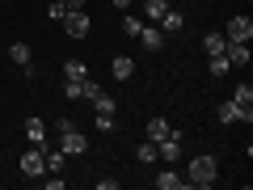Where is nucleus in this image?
Instances as JSON below:
<instances>
[{
  "label": "nucleus",
  "mask_w": 253,
  "mask_h": 190,
  "mask_svg": "<svg viewBox=\"0 0 253 190\" xmlns=\"http://www.w3.org/2000/svg\"><path fill=\"white\" fill-rule=\"evenodd\" d=\"M63 76H68V81H84V76H89V68H84L81 59H68V63H63Z\"/></svg>",
  "instance_id": "nucleus-19"
},
{
  "label": "nucleus",
  "mask_w": 253,
  "mask_h": 190,
  "mask_svg": "<svg viewBox=\"0 0 253 190\" xmlns=\"http://www.w3.org/2000/svg\"><path fill=\"white\" fill-rule=\"evenodd\" d=\"M63 186H68V182H63L59 173H51V178H46V190H63Z\"/></svg>",
  "instance_id": "nucleus-29"
},
{
  "label": "nucleus",
  "mask_w": 253,
  "mask_h": 190,
  "mask_svg": "<svg viewBox=\"0 0 253 190\" xmlns=\"http://www.w3.org/2000/svg\"><path fill=\"white\" fill-rule=\"evenodd\" d=\"M152 182H156V190H181L186 186V178H177V169H161Z\"/></svg>",
  "instance_id": "nucleus-10"
},
{
  "label": "nucleus",
  "mask_w": 253,
  "mask_h": 190,
  "mask_svg": "<svg viewBox=\"0 0 253 190\" xmlns=\"http://www.w3.org/2000/svg\"><path fill=\"white\" fill-rule=\"evenodd\" d=\"M110 72H114V81H131V76H135V59H131V55H118V59L110 63Z\"/></svg>",
  "instance_id": "nucleus-9"
},
{
  "label": "nucleus",
  "mask_w": 253,
  "mask_h": 190,
  "mask_svg": "<svg viewBox=\"0 0 253 190\" xmlns=\"http://www.w3.org/2000/svg\"><path fill=\"white\" fill-rule=\"evenodd\" d=\"M224 59L232 63V68H249V59H253V55H249V43H228V47H224Z\"/></svg>",
  "instance_id": "nucleus-8"
},
{
  "label": "nucleus",
  "mask_w": 253,
  "mask_h": 190,
  "mask_svg": "<svg viewBox=\"0 0 253 190\" xmlns=\"http://www.w3.org/2000/svg\"><path fill=\"white\" fill-rule=\"evenodd\" d=\"M186 30V17L181 13H173V9H165V17H161V34H181Z\"/></svg>",
  "instance_id": "nucleus-12"
},
{
  "label": "nucleus",
  "mask_w": 253,
  "mask_h": 190,
  "mask_svg": "<svg viewBox=\"0 0 253 190\" xmlns=\"http://www.w3.org/2000/svg\"><path fill=\"white\" fill-rule=\"evenodd\" d=\"M93 123H97V131H114V114H106V110H93Z\"/></svg>",
  "instance_id": "nucleus-25"
},
{
  "label": "nucleus",
  "mask_w": 253,
  "mask_h": 190,
  "mask_svg": "<svg viewBox=\"0 0 253 190\" xmlns=\"http://www.w3.org/2000/svg\"><path fill=\"white\" fill-rule=\"evenodd\" d=\"M63 9L72 13V9H84V0H63Z\"/></svg>",
  "instance_id": "nucleus-30"
},
{
  "label": "nucleus",
  "mask_w": 253,
  "mask_h": 190,
  "mask_svg": "<svg viewBox=\"0 0 253 190\" xmlns=\"http://www.w3.org/2000/svg\"><path fill=\"white\" fill-rule=\"evenodd\" d=\"M63 97H68V101H81V81H68V85H63Z\"/></svg>",
  "instance_id": "nucleus-27"
},
{
  "label": "nucleus",
  "mask_w": 253,
  "mask_h": 190,
  "mask_svg": "<svg viewBox=\"0 0 253 190\" xmlns=\"http://www.w3.org/2000/svg\"><path fill=\"white\" fill-rule=\"evenodd\" d=\"M26 140L38 144V148L46 144V123H42V118H30V123H26Z\"/></svg>",
  "instance_id": "nucleus-14"
},
{
  "label": "nucleus",
  "mask_w": 253,
  "mask_h": 190,
  "mask_svg": "<svg viewBox=\"0 0 253 190\" xmlns=\"http://www.w3.org/2000/svg\"><path fill=\"white\" fill-rule=\"evenodd\" d=\"M203 47H207V55H224L228 38H224V34H207V38H203Z\"/></svg>",
  "instance_id": "nucleus-21"
},
{
  "label": "nucleus",
  "mask_w": 253,
  "mask_h": 190,
  "mask_svg": "<svg viewBox=\"0 0 253 190\" xmlns=\"http://www.w3.org/2000/svg\"><path fill=\"white\" fill-rule=\"evenodd\" d=\"M9 59L21 68V76H34V51L26 43H9Z\"/></svg>",
  "instance_id": "nucleus-7"
},
{
  "label": "nucleus",
  "mask_w": 253,
  "mask_h": 190,
  "mask_svg": "<svg viewBox=\"0 0 253 190\" xmlns=\"http://www.w3.org/2000/svg\"><path fill=\"white\" fill-rule=\"evenodd\" d=\"M139 161H144V165H152V161H161V156H156V144H152V140H144V144H139Z\"/></svg>",
  "instance_id": "nucleus-24"
},
{
  "label": "nucleus",
  "mask_w": 253,
  "mask_h": 190,
  "mask_svg": "<svg viewBox=\"0 0 253 190\" xmlns=\"http://www.w3.org/2000/svg\"><path fill=\"white\" fill-rule=\"evenodd\" d=\"M169 131H173L169 118H152V123H148V140H152V144H156V140H165Z\"/></svg>",
  "instance_id": "nucleus-16"
},
{
  "label": "nucleus",
  "mask_w": 253,
  "mask_h": 190,
  "mask_svg": "<svg viewBox=\"0 0 253 190\" xmlns=\"http://www.w3.org/2000/svg\"><path fill=\"white\" fill-rule=\"evenodd\" d=\"M55 136H59V152L63 156H84V148H89V140L76 131L72 118H59V123H55Z\"/></svg>",
  "instance_id": "nucleus-2"
},
{
  "label": "nucleus",
  "mask_w": 253,
  "mask_h": 190,
  "mask_svg": "<svg viewBox=\"0 0 253 190\" xmlns=\"http://www.w3.org/2000/svg\"><path fill=\"white\" fill-rule=\"evenodd\" d=\"M139 30H144V21L126 13V17H123V34H126V38H139Z\"/></svg>",
  "instance_id": "nucleus-23"
},
{
  "label": "nucleus",
  "mask_w": 253,
  "mask_h": 190,
  "mask_svg": "<svg viewBox=\"0 0 253 190\" xmlns=\"http://www.w3.org/2000/svg\"><path fill=\"white\" fill-rule=\"evenodd\" d=\"M207 59H211V76H228L232 72V63H228L224 55H207Z\"/></svg>",
  "instance_id": "nucleus-22"
},
{
  "label": "nucleus",
  "mask_w": 253,
  "mask_h": 190,
  "mask_svg": "<svg viewBox=\"0 0 253 190\" xmlns=\"http://www.w3.org/2000/svg\"><path fill=\"white\" fill-rule=\"evenodd\" d=\"M42 156H46V173H63V165H68V156H63L59 148L42 144Z\"/></svg>",
  "instance_id": "nucleus-13"
},
{
  "label": "nucleus",
  "mask_w": 253,
  "mask_h": 190,
  "mask_svg": "<svg viewBox=\"0 0 253 190\" xmlns=\"http://www.w3.org/2000/svg\"><path fill=\"white\" fill-rule=\"evenodd\" d=\"M101 93H106V89H101L97 81H89V76H84V81H81V101H89V106H93V101H97Z\"/></svg>",
  "instance_id": "nucleus-17"
},
{
  "label": "nucleus",
  "mask_w": 253,
  "mask_h": 190,
  "mask_svg": "<svg viewBox=\"0 0 253 190\" xmlns=\"http://www.w3.org/2000/svg\"><path fill=\"white\" fill-rule=\"evenodd\" d=\"M110 4H114V9H131V0H110Z\"/></svg>",
  "instance_id": "nucleus-31"
},
{
  "label": "nucleus",
  "mask_w": 253,
  "mask_h": 190,
  "mask_svg": "<svg viewBox=\"0 0 253 190\" xmlns=\"http://www.w3.org/2000/svg\"><path fill=\"white\" fill-rule=\"evenodd\" d=\"M224 38H228V43H249V38H253V21L245 17V13L228 17V26H224Z\"/></svg>",
  "instance_id": "nucleus-4"
},
{
  "label": "nucleus",
  "mask_w": 253,
  "mask_h": 190,
  "mask_svg": "<svg viewBox=\"0 0 253 190\" xmlns=\"http://www.w3.org/2000/svg\"><path fill=\"white\" fill-rule=\"evenodd\" d=\"M139 43H144V51H161V47H165V34H161L156 26H144V30H139Z\"/></svg>",
  "instance_id": "nucleus-11"
},
{
  "label": "nucleus",
  "mask_w": 253,
  "mask_h": 190,
  "mask_svg": "<svg viewBox=\"0 0 253 190\" xmlns=\"http://www.w3.org/2000/svg\"><path fill=\"white\" fill-rule=\"evenodd\" d=\"M236 114H241V106H236V101H219V106H215V118H219L224 127H232Z\"/></svg>",
  "instance_id": "nucleus-15"
},
{
  "label": "nucleus",
  "mask_w": 253,
  "mask_h": 190,
  "mask_svg": "<svg viewBox=\"0 0 253 190\" xmlns=\"http://www.w3.org/2000/svg\"><path fill=\"white\" fill-rule=\"evenodd\" d=\"M59 26L68 30V38H76V43H81V38H89L93 21H89V13H84V9H72V13H68V17L59 21Z\"/></svg>",
  "instance_id": "nucleus-3"
},
{
  "label": "nucleus",
  "mask_w": 253,
  "mask_h": 190,
  "mask_svg": "<svg viewBox=\"0 0 253 190\" xmlns=\"http://www.w3.org/2000/svg\"><path fill=\"white\" fill-rule=\"evenodd\" d=\"M93 110H106V114H114V110H118V101H114V97H106V93H101V97L93 101Z\"/></svg>",
  "instance_id": "nucleus-26"
},
{
  "label": "nucleus",
  "mask_w": 253,
  "mask_h": 190,
  "mask_svg": "<svg viewBox=\"0 0 253 190\" xmlns=\"http://www.w3.org/2000/svg\"><path fill=\"white\" fill-rule=\"evenodd\" d=\"M165 9H169V0H144V17L148 21H161Z\"/></svg>",
  "instance_id": "nucleus-18"
},
{
  "label": "nucleus",
  "mask_w": 253,
  "mask_h": 190,
  "mask_svg": "<svg viewBox=\"0 0 253 190\" xmlns=\"http://www.w3.org/2000/svg\"><path fill=\"white\" fill-rule=\"evenodd\" d=\"M215 178H219V165H215V156H194V161L186 165V186H199V190H207V186H215Z\"/></svg>",
  "instance_id": "nucleus-1"
},
{
  "label": "nucleus",
  "mask_w": 253,
  "mask_h": 190,
  "mask_svg": "<svg viewBox=\"0 0 253 190\" xmlns=\"http://www.w3.org/2000/svg\"><path fill=\"white\" fill-rule=\"evenodd\" d=\"M156 156H161L165 165H173V161L181 156V131H177V127H173L165 140H156Z\"/></svg>",
  "instance_id": "nucleus-5"
},
{
  "label": "nucleus",
  "mask_w": 253,
  "mask_h": 190,
  "mask_svg": "<svg viewBox=\"0 0 253 190\" xmlns=\"http://www.w3.org/2000/svg\"><path fill=\"white\" fill-rule=\"evenodd\" d=\"M46 17H51V21H63V17H68V9H63V0H55L51 9H46Z\"/></svg>",
  "instance_id": "nucleus-28"
},
{
  "label": "nucleus",
  "mask_w": 253,
  "mask_h": 190,
  "mask_svg": "<svg viewBox=\"0 0 253 190\" xmlns=\"http://www.w3.org/2000/svg\"><path fill=\"white\" fill-rule=\"evenodd\" d=\"M21 173H26V178H42L46 173V156H42V148H30V152H21Z\"/></svg>",
  "instance_id": "nucleus-6"
},
{
  "label": "nucleus",
  "mask_w": 253,
  "mask_h": 190,
  "mask_svg": "<svg viewBox=\"0 0 253 190\" xmlns=\"http://www.w3.org/2000/svg\"><path fill=\"white\" fill-rule=\"evenodd\" d=\"M232 101H236V106H241V110H253V89H249V85H236Z\"/></svg>",
  "instance_id": "nucleus-20"
}]
</instances>
